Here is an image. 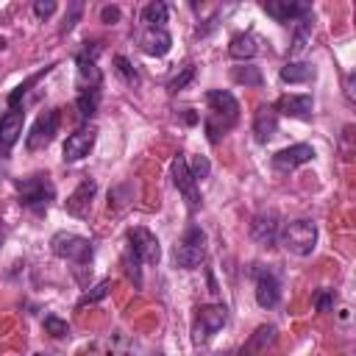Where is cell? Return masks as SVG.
Here are the masks:
<instances>
[{
  "label": "cell",
  "instance_id": "1",
  "mask_svg": "<svg viewBox=\"0 0 356 356\" xmlns=\"http://www.w3.org/2000/svg\"><path fill=\"white\" fill-rule=\"evenodd\" d=\"M206 103H209V114L203 125H206L209 142H220V136L231 131L239 120V100L225 89H211L206 92Z\"/></svg>",
  "mask_w": 356,
  "mask_h": 356
},
{
  "label": "cell",
  "instance_id": "2",
  "mask_svg": "<svg viewBox=\"0 0 356 356\" xmlns=\"http://www.w3.org/2000/svg\"><path fill=\"white\" fill-rule=\"evenodd\" d=\"M53 197H56V186H53V181L44 172H36V175H28V178L17 181V200H19V206H25V209H31L36 214L47 211Z\"/></svg>",
  "mask_w": 356,
  "mask_h": 356
},
{
  "label": "cell",
  "instance_id": "3",
  "mask_svg": "<svg viewBox=\"0 0 356 356\" xmlns=\"http://www.w3.org/2000/svg\"><path fill=\"white\" fill-rule=\"evenodd\" d=\"M203 259H206V234L197 225H189L172 248V261L181 270H195L203 264Z\"/></svg>",
  "mask_w": 356,
  "mask_h": 356
},
{
  "label": "cell",
  "instance_id": "4",
  "mask_svg": "<svg viewBox=\"0 0 356 356\" xmlns=\"http://www.w3.org/2000/svg\"><path fill=\"white\" fill-rule=\"evenodd\" d=\"M278 242L292 256H309L317 245V225L312 220H292L281 228Z\"/></svg>",
  "mask_w": 356,
  "mask_h": 356
},
{
  "label": "cell",
  "instance_id": "5",
  "mask_svg": "<svg viewBox=\"0 0 356 356\" xmlns=\"http://www.w3.org/2000/svg\"><path fill=\"white\" fill-rule=\"evenodd\" d=\"M50 250H53L58 259H67V261H72V264H78V267H83V264L92 261V242H89L86 236H81V234H72V231H58V234H53Z\"/></svg>",
  "mask_w": 356,
  "mask_h": 356
},
{
  "label": "cell",
  "instance_id": "6",
  "mask_svg": "<svg viewBox=\"0 0 356 356\" xmlns=\"http://www.w3.org/2000/svg\"><path fill=\"white\" fill-rule=\"evenodd\" d=\"M225 323H228V309H225L222 303H206V306L197 309L195 328H192V339L200 345V342H206L209 337H214Z\"/></svg>",
  "mask_w": 356,
  "mask_h": 356
},
{
  "label": "cell",
  "instance_id": "7",
  "mask_svg": "<svg viewBox=\"0 0 356 356\" xmlns=\"http://www.w3.org/2000/svg\"><path fill=\"white\" fill-rule=\"evenodd\" d=\"M58 122H61L58 108H47V111H42V114L33 120L31 131H28L25 147H28V150H44V147L56 139V134H58Z\"/></svg>",
  "mask_w": 356,
  "mask_h": 356
},
{
  "label": "cell",
  "instance_id": "8",
  "mask_svg": "<svg viewBox=\"0 0 356 356\" xmlns=\"http://www.w3.org/2000/svg\"><path fill=\"white\" fill-rule=\"evenodd\" d=\"M253 278H256V303L261 309H275L281 300V278L275 270L256 264L253 267Z\"/></svg>",
  "mask_w": 356,
  "mask_h": 356
},
{
  "label": "cell",
  "instance_id": "9",
  "mask_svg": "<svg viewBox=\"0 0 356 356\" xmlns=\"http://www.w3.org/2000/svg\"><path fill=\"white\" fill-rule=\"evenodd\" d=\"M128 250L142 261V264H159L161 259V248H159V239L153 231L136 225L128 231Z\"/></svg>",
  "mask_w": 356,
  "mask_h": 356
},
{
  "label": "cell",
  "instance_id": "10",
  "mask_svg": "<svg viewBox=\"0 0 356 356\" xmlns=\"http://www.w3.org/2000/svg\"><path fill=\"white\" fill-rule=\"evenodd\" d=\"M172 184H175L178 192L184 195L189 211H197V209H200V192H197V181L192 178V172H189L184 156H175V159H172Z\"/></svg>",
  "mask_w": 356,
  "mask_h": 356
},
{
  "label": "cell",
  "instance_id": "11",
  "mask_svg": "<svg viewBox=\"0 0 356 356\" xmlns=\"http://www.w3.org/2000/svg\"><path fill=\"white\" fill-rule=\"evenodd\" d=\"M97 53H100V44H95L92 50L86 47V50H81V53L75 56L81 92H83V89H100V83H103V72H100V67H97V61H95Z\"/></svg>",
  "mask_w": 356,
  "mask_h": 356
},
{
  "label": "cell",
  "instance_id": "12",
  "mask_svg": "<svg viewBox=\"0 0 356 356\" xmlns=\"http://www.w3.org/2000/svg\"><path fill=\"white\" fill-rule=\"evenodd\" d=\"M261 8L275 22H300V19L312 17V6L309 3H298V0H267V3H261Z\"/></svg>",
  "mask_w": 356,
  "mask_h": 356
},
{
  "label": "cell",
  "instance_id": "13",
  "mask_svg": "<svg viewBox=\"0 0 356 356\" xmlns=\"http://www.w3.org/2000/svg\"><path fill=\"white\" fill-rule=\"evenodd\" d=\"M95 139H97V131L95 128H78V131H72L70 136H67V142H64V161H81V159H86L89 153H92V147H95Z\"/></svg>",
  "mask_w": 356,
  "mask_h": 356
},
{
  "label": "cell",
  "instance_id": "14",
  "mask_svg": "<svg viewBox=\"0 0 356 356\" xmlns=\"http://www.w3.org/2000/svg\"><path fill=\"white\" fill-rule=\"evenodd\" d=\"M312 159H314V147L306 145V142H298V145H289V147L278 150V153L273 156V167H275L278 172H289V170H295V167H300V164H309Z\"/></svg>",
  "mask_w": 356,
  "mask_h": 356
},
{
  "label": "cell",
  "instance_id": "15",
  "mask_svg": "<svg viewBox=\"0 0 356 356\" xmlns=\"http://www.w3.org/2000/svg\"><path fill=\"white\" fill-rule=\"evenodd\" d=\"M278 234H281V220H278L275 211H261V214L253 217V222H250V236H253L259 245H264V248L275 245V242H278Z\"/></svg>",
  "mask_w": 356,
  "mask_h": 356
},
{
  "label": "cell",
  "instance_id": "16",
  "mask_svg": "<svg viewBox=\"0 0 356 356\" xmlns=\"http://www.w3.org/2000/svg\"><path fill=\"white\" fill-rule=\"evenodd\" d=\"M273 111L284 114V117H295V120H309L314 111V100H312V95H281L275 100Z\"/></svg>",
  "mask_w": 356,
  "mask_h": 356
},
{
  "label": "cell",
  "instance_id": "17",
  "mask_svg": "<svg viewBox=\"0 0 356 356\" xmlns=\"http://www.w3.org/2000/svg\"><path fill=\"white\" fill-rule=\"evenodd\" d=\"M95 192H97V184L92 181V178H86V181H81L78 186H75V192L67 197V211L72 214V217H86L89 214V209H92V197H95Z\"/></svg>",
  "mask_w": 356,
  "mask_h": 356
},
{
  "label": "cell",
  "instance_id": "18",
  "mask_svg": "<svg viewBox=\"0 0 356 356\" xmlns=\"http://www.w3.org/2000/svg\"><path fill=\"white\" fill-rule=\"evenodd\" d=\"M139 47L142 53L147 56H167L170 47H172V36L167 33V28H145L142 36H139Z\"/></svg>",
  "mask_w": 356,
  "mask_h": 356
},
{
  "label": "cell",
  "instance_id": "19",
  "mask_svg": "<svg viewBox=\"0 0 356 356\" xmlns=\"http://www.w3.org/2000/svg\"><path fill=\"white\" fill-rule=\"evenodd\" d=\"M22 122H25V114L19 108H8L0 114V147L3 150L14 147V142L22 134Z\"/></svg>",
  "mask_w": 356,
  "mask_h": 356
},
{
  "label": "cell",
  "instance_id": "20",
  "mask_svg": "<svg viewBox=\"0 0 356 356\" xmlns=\"http://www.w3.org/2000/svg\"><path fill=\"white\" fill-rule=\"evenodd\" d=\"M278 134V114L273 111V106H261L256 114H253V136L256 142H270L273 136Z\"/></svg>",
  "mask_w": 356,
  "mask_h": 356
},
{
  "label": "cell",
  "instance_id": "21",
  "mask_svg": "<svg viewBox=\"0 0 356 356\" xmlns=\"http://www.w3.org/2000/svg\"><path fill=\"white\" fill-rule=\"evenodd\" d=\"M273 342H275V325H259L250 334V339L242 345L239 356H264Z\"/></svg>",
  "mask_w": 356,
  "mask_h": 356
},
{
  "label": "cell",
  "instance_id": "22",
  "mask_svg": "<svg viewBox=\"0 0 356 356\" xmlns=\"http://www.w3.org/2000/svg\"><path fill=\"white\" fill-rule=\"evenodd\" d=\"M256 53H259V44H256V36H253L250 31L231 36V42H228V56H231V58H236V61H250Z\"/></svg>",
  "mask_w": 356,
  "mask_h": 356
},
{
  "label": "cell",
  "instance_id": "23",
  "mask_svg": "<svg viewBox=\"0 0 356 356\" xmlns=\"http://www.w3.org/2000/svg\"><path fill=\"white\" fill-rule=\"evenodd\" d=\"M278 78H281L284 83H309V81L317 78V70H314V64H309V61H286V64L281 67Z\"/></svg>",
  "mask_w": 356,
  "mask_h": 356
},
{
  "label": "cell",
  "instance_id": "24",
  "mask_svg": "<svg viewBox=\"0 0 356 356\" xmlns=\"http://www.w3.org/2000/svg\"><path fill=\"white\" fill-rule=\"evenodd\" d=\"M97 103H100V89H83L75 97V108H78V114L83 120H89V117L97 114Z\"/></svg>",
  "mask_w": 356,
  "mask_h": 356
},
{
  "label": "cell",
  "instance_id": "25",
  "mask_svg": "<svg viewBox=\"0 0 356 356\" xmlns=\"http://www.w3.org/2000/svg\"><path fill=\"white\" fill-rule=\"evenodd\" d=\"M142 22H145V28H164V22H167V6L161 0L147 3L142 8Z\"/></svg>",
  "mask_w": 356,
  "mask_h": 356
},
{
  "label": "cell",
  "instance_id": "26",
  "mask_svg": "<svg viewBox=\"0 0 356 356\" xmlns=\"http://www.w3.org/2000/svg\"><path fill=\"white\" fill-rule=\"evenodd\" d=\"M231 78H234L236 83H242V86H261V83H264L261 70H259V67H253V64L234 67V70H231Z\"/></svg>",
  "mask_w": 356,
  "mask_h": 356
},
{
  "label": "cell",
  "instance_id": "27",
  "mask_svg": "<svg viewBox=\"0 0 356 356\" xmlns=\"http://www.w3.org/2000/svg\"><path fill=\"white\" fill-rule=\"evenodd\" d=\"M50 70H53V64H47V67H42V70H39V72H33V75H31L28 81H22V83H19V86H17V89H14L11 95H8V108H17V106L22 103V97L28 95V89H31V86H33V83H36L39 78H44V75H47Z\"/></svg>",
  "mask_w": 356,
  "mask_h": 356
},
{
  "label": "cell",
  "instance_id": "28",
  "mask_svg": "<svg viewBox=\"0 0 356 356\" xmlns=\"http://www.w3.org/2000/svg\"><path fill=\"white\" fill-rule=\"evenodd\" d=\"M312 36V19H300L298 28H295V36H292V44H289V56H300L306 50V42Z\"/></svg>",
  "mask_w": 356,
  "mask_h": 356
},
{
  "label": "cell",
  "instance_id": "29",
  "mask_svg": "<svg viewBox=\"0 0 356 356\" xmlns=\"http://www.w3.org/2000/svg\"><path fill=\"white\" fill-rule=\"evenodd\" d=\"M114 64H117V72L122 75V81L128 83V86H134V83H139V72L134 70V64L125 58V56H114Z\"/></svg>",
  "mask_w": 356,
  "mask_h": 356
},
{
  "label": "cell",
  "instance_id": "30",
  "mask_svg": "<svg viewBox=\"0 0 356 356\" xmlns=\"http://www.w3.org/2000/svg\"><path fill=\"white\" fill-rule=\"evenodd\" d=\"M44 331L50 334V337H70V323L67 320H61V317H56V314H47L44 317Z\"/></svg>",
  "mask_w": 356,
  "mask_h": 356
},
{
  "label": "cell",
  "instance_id": "31",
  "mask_svg": "<svg viewBox=\"0 0 356 356\" xmlns=\"http://www.w3.org/2000/svg\"><path fill=\"white\" fill-rule=\"evenodd\" d=\"M192 78H195V64H186L178 75H172V78H170L167 89H170V92H181V89H186V83H189Z\"/></svg>",
  "mask_w": 356,
  "mask_h": 356
},
{
  "label": "cell",
  "instance_id": "32",
  "mask_svg": "<svg viewBox=\"0 0 356 356\" xmlns=\"http://www.w3.org/2000/svg\"><path fill=\"white\" fill-rule=\"evenodd\" d=\"M108 289H111V281H108V278H103L92 292H86V295L78 300V309H83L86 303H97V300H103V298L108 295Z\"/></svg>",
  "mask_w": 356,
  "mask_h": 356
},
{
  "label": "cell",
  "instance_id": "33",
  "mask_svg": "<svg viewBox=\"0 0 356 356\" xmlns=\"http://www.w3.org/2000/svg\"><path fill=\"white\" fill-rule=\"evenodd\" d=\"M186 167H189V172H192L195 181H200V178H206L211 172V161L206 156H192V161H186Z\"/></svg>",
  "mask_w": 356,
  "mask_h": 356
},
{
  "label": "cell",
  "instance_id": "34",
  "mask_svg": "<svg viewBox=\"0 0 356 356\" xmlns=\"http://www.w3.org/2000/svg\"><path fill=\"white\" fill-rule=\"evenodd\" d=\"M122 264H125L128 278H131V281H134V286L139 289V286H142V273H139V264H142V261H139V259H136V256L128 250V253H125V259H122Z\"/></svg>",
  "mask_w": 356,
  "mask_h": 356
},
{
  "label": "cell",
  "instance_id": "35",
  "mask_svg": "<svg viewBox=\"0 0 356 356\" xmlns=\"http://www.w3.org/2000/svg\"><path fill=\"white\" fill-rule=\"evenodd\" d=\"M334 303H337L334 289H320V292L314 295V309H317V312H331Z\"/></svg>",
  "mask_w": 356,
  "mask_h": 356
},
{
  "label": "cell",
  "instance_id": "36",
  "mask_svg": "<svg viewBox=\"0 0 356 356\" xmlns=\"http://www.w3.org/2000/svg\"><path fill=\"white\" fill-rule=\"evenodd\" d=\"M81 11H83V6H81V3H70V14H67V17H64V22H61V33L72 31V25H75V19L81 17Z\"/></svg>",
  "mask_w": 356,
  "mask_h": 356
},
{
  "label": "cell",
  "instance_id": "37",
  "mask_svg": "<svg viewBox=\"0 0 356 356\" xmlns=\"http://www.w3.org/2000/svg\"><path fill=\"white\" fill-rule=\"evenodd\" d=\"M53 11H56V3H53V0H36V3H33V14H36L39 19H47Z\"/></svg>",
  "mask_w": 356,
  "mask_h": 356
},
{
  "label": "cell",
  "instance_id": "38",
  "mask_svg": "<svg viewBox=\"0 0 356 356\" xmlns=\"http://www.w3.org/2000/svg\"><path fill=\"white\" fill-rule=\"evenodd\" d=\"M100 19H103L106 25L120 22V6H103V8H100Z\"/></svg>",
  "mask_w": 356,
  "mask_h": 356
},
{
  "label": "cell",
  "instance_id": "39",
  "mask_svg": "<svg viewBox=\"0 0 356 356\" xmlns=\"http://www.w3.org/2000/svg\"><path fill=\"white\" fill-rule=\"evenodd\" d=\"M3 47H6V39H0V50H3Z\"/></svg>",
  "mask_w": 356,
  "mask_h": 356
},
{
  "label": "cell",
  "instance_id": "40",
  "mask_svg": "<svg viewBox=\"0 0 356 356\" xmlns=\"http://www.w3.org/2000/svg\"><path fill=\"white\" fill-rule=\"evenodd\" d=\"M83 356H97V353H83Z\"/></svg>",
  "mask_w": 356,
  "mask_h": 356
},
{
  "label": "cell",
  "instance_id": "41",
  "mask_svg": "<svg viewBox=\"0 0 356 356\" xmlns=\"http://www.w3.org/2000/svg\"><path fill=\"white\" fill-rule=\"evenodd\" d=\"M0 242H3V234H0Z\"/></svg>",
  "mask_w": 356,
  "mask_h": 356
}]
</instances>
